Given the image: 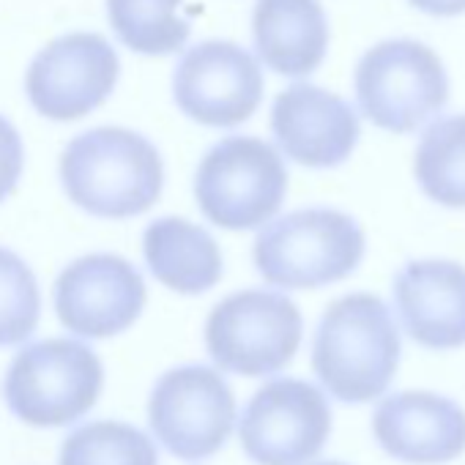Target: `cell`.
I'll use <instances>...</instances> for the list:
<instances>
[{
  "label": "cell",
  "mask_w": 465,
  "mask_h": 465,
  "mask_svg": "<svg viewBox=\"0 0 465 465\" xmlns=\"http://www.w3.org/2000/svg\"><path fill=\"white\" fill-rule=\"evenodd\" d=\"M288 194V167L280 151L247 134L213 143L194 170L200 213L224 230H255L269 224Z\"/></svg>",
  "instance_id": "5b68a950"
},
{
  "label": "cell",
  "mask_w": 465,
  "mask_h": 465,
  "mask_svg": "<svg viewBox=\"0 0 465 465\" xmlns=\"http://www.w3.org/2000/svg\"><path fill=\"white\" fill-rule=\"evenodd\" d=\"M236 419L230 383L205 364H181L162 372L148 397L153 438L186 462L213 457L227 443Z\"/></svg>",
  "instance_id": "ba28073f"
},
{
  "label": "cell",
  "mask_w": 465,
  "mask_h": 465,
  "mask_svg": "<svg viewBox=\"0 0 465 465\" xmlns=\"http://www.w3.org/2000/svg\"><path fill=\"white\" fill-rule=\"evenodd\" d=\"M411 4L432 17H454L465 12V0H411Z\"/></svg>",
  "instance_id": "603a6c76"
},
{
  "label": "cell",
  "mask_w": 465,
  "mask_h": 465,
  "mask_svg": "<svg viewBox=\"0 0 465 465\" xmlns=\"http://www.w3.org/2000/svg\"><path fill=\"white\" fill-rule=\"evenodd\" d=\"M42 318V291L34 269L9 247H0V348L34 337Z\"/></svg>",
  "instance_id": "44dd1931"
},
{
  "label": "cell",
  "mask_w": 465,
  "mask_h": 465,
  "mask_svg": "<svg viewBox=\"0 0 465 465\" xmlns=\"http://www.w3.org/2000/svg\"><path fill=\"white\" fill-rule=\"evenodd\" d=\"M400 353V329L386 302L348 293L326 307L315 329L312 370L334 400L361 405L391 386Z\"/></svg>",
  "instance_id": "7a4b0ae2"
},
{
  "label": "cell",
  "mask_w": 465,
  "mask_h": 465,
  "mask_svg": "<svg viewBox=\"0 0 465 465\" xmlns=\"http://www.w3.org/2000/svg\"><path fill=\"white\" fill-rule=\"evenodd\" d=\"M173 99L194 124L232 129L263 102V69L236 42L208 39L189 47L173 72Z\"/></svg>",
  "instance_id": "30bf717a"
},
{
  "label": "cell",
  "mask_w": 465,
  "mask_h": 465,
  "mask_svg": "<svg viewBox=\"0 0 465 465\" xmlns=\"http://www.w3.org/2000/svg\"><path fill=\"white\" fill-rule=\"evenodd\" d=\"M310 465H345V462H340V460H323V462H310Z\"/></svg>",
  "instance_id": "cb8c5ba5"
},
{
  "label": "cell",
  "mask_w": 465,
  "mask_h": 465,
  "mask_svg": "<svg viewBox=\"0 0 465 465\" xmlns=\"http://www.w3.org/2000/svg\"><path fill=\"white\" fill-rule=\"evenodd\" d=\"M181 4L183 0H107V20L132 53L170 55L178 53L192 34Z\"/></svg>",
  "instance_id": "d6986e66"
},
{
  "label": "cell",
  "mask_w": 465,
  "mask_h": 465,
  "mask_svg": "<svg viewBox=\"0 0 465 465\" xmlns=\"http://www.w3.org/2000/svg\"><path fill=\"white\" fill-rule=\"evenodd\" d=\"M258 58L282 77L312 74L329 50V20L321 0H258L252 9Z\"/></svg>",
  "instance_id": "2e32d148"
},
{
  "label": "cell",
  "mask_w": 465,
  "mask_h": 465,
  "mask_svg": "<svg viewBox=\"0 0 465 465\" xmlns=\"http://www.w3.org/2000/svg\"><path fill=\"white\" fill-rule=\"evenodd\" d=\"M104 386V364L94 348L69 337H50L20 348L4 375L9 411L31 427L80 421Z\"/></svg>",
  "instance_id": "277c9868"
},
{
  "label": "cell",
  "mask_w": 465,
  "mask_h": 465,
  "mask_svg": "<svg viewBox=\"0 0 465 465\" xmlns=\"http://www.w3.org/2000/svg\"><path fill=\"white\" fill-rule=\"evenodd\" d=\"M449 77L421 42L389 39L370 47L356 66V102L375 126L408 134L443 110Z\"/></svg>",
  "instance_id": "52a82bcc"
},
{
  "label": "cell",
  "mask_w": 465,
  "mask_h": 465,
  "mask_svg": "<svg viewBox=\"0 0 465 465\" xmlns=\"http://www.w3.org/2000/svg\"><path fill=\"white\" fill-rule=\"evenodd\" d=\"M304 318L277 291L244 288L224 296L205 318V351L222 372L266 378L288 367L302 345Z\"/></svg>",
  "instance_id": "8992f818"
},
{
  "label": "cell",
  "mask_w": 465,
  "mask_h": 465,
  "mask_svg": "<svg viewBox=\"0 0 465 465\" xmlns=\"http://www.w3.org/2000/svg\"><path fill=\"white\" fill-rule=\"evenodd\" d=\"M421 192L446 208H465V115L430 124L413 159Z\"/></svg>",
  "instance_id": "ac0fdd59"
},
{
  "label": "cell",
  "mask_w": 465,
  "mask_h": 465,
  "mask_svg": "<svg viewBox=\"0 0 465 465\" xmlns=\"http://www.w3.org/2000/svg\"><path fill=\"white\" fill-rule=\"evenodd\" d=\"M23 170H25L23 137L6 115H0V203L17 189Z\"/></svg>",
  "instance_id": "7402d4cb"
},
{
  "label": "cell",
  "mask_w": 465,
  "mask_h": 465,
  "mask_svg": "<svg viewBox=\"0 0 465 465\" xmlns=\"http://www.w3.org/2000/svg\"><path fill=\"white\" fill-rule=\"evenodd\" d=\"M145 280L140 269L113 252L72 261L55 280V315L77 337L107 340L129 331L145 310Z\"/></svg>",
  "instance_id": "8fae6325"
},
{
  "label": "cell",
  "mask_w": 465,
  "mask_h": 465,
  "mask_svg": "<svg viewBox=\"0 0 465 465\" xmlns=\"http://www.w3.org/2000/svg\"><path fill=\"white\" fill-rule=\"evenodd\" d=\"M272 132L288 159L312 170H329L348 162L361 126L342 96L312 83H296L274 99Z\"/></svg>",
  "instance_id": "4fadbf2b"
},
{
  "label": "cell",
  "mask_w": 465,
  "mask_h": 465,
  "mask_svg": "<svg viewBox=\"0 0 465 465\" xmlns=\"http://www.w3.org/2000/svg\"><path fill=\"white\" fill-rule=\"evenodd\" d=\"M394 304L413 342L430 351L465 345V269L454 261H411L394 277Z\"/></svg>",
  "instance_id": "9a60e30c"
},
{
  "label": "cell",
  "mask_w": 465,
  "mask_h": 465,
  "mask_svg": "<svg viewBox=\"0 0 465 465\" xmlns=\"http://www.w3.org/2000/svg\"><path fill=\"white\" fill-rule=\"evenodd\" d=\"M331 432L326 394L302 378L261 386L239 419V440L255 465H304L321 454Z\"/></svg>",
  "instance_id": "9c48e42d"
},
{
  "label": "cell",
  "mask_w": 465,
  "mask_h": 465,
  "mask_svg": "<svg viewBox=\"0 0 465 465\" xmlns=\"http://www.w3.org/2000/svg\"><path fill=\"white\" fill-rule=\"evenodd\" d=\"M143 258L148 272L181 296L211 291L224 272L216 239L183 216H159L145 227Z\"/></svg>",
  "instance_id": "e0dca14e"
},
{
  "label": "cell",
  "mask_w": 465,
  "mask_h": 465,
  "mask_svg": "<svg viewBox=\"0 0 465 465\" xmlns=\"http://www.w3.org/2000/svg\"><path fill=\"white\" fill-rule=\"evenodd\" d=\"M58 173L66 197L99 219L140 216L164 189L159 148L124 126H96L69 140Z\"/></svg>",
  "instance_id": "6da1fadb"
},
{
  "label": "cell",
  "mask_w": 465,
  "mask_h": 465,
  "mask_svg": "<svg viewBox=\"0 0 465 465\" xmlns=\"http://www.w3.org/2000/svg\"><path fill=\"white\" fill-rule=\"evenodd\" d=\"M121 58L99 34H66L50 42L28 66L25 91L34 110L50 121H77L94 113L118 85Z\"/></svg>",
  "instance_id": "7c38bea8"
},
{
  "label": "cell",
  "mask_w": 465,
  "mask_h": 465,
  "mask_svg": "<svg viewBox=\"0 0 465 465\" xmlns=\"http://www.w3.org/2000/svg\"><path fill=\"white\" fill-rule=\"evenodd\" d=\"M364 258V230L337 208H299L261 227L258 274L285 291H315L351 277Z\"/></svg>",
  "instance_id": "3957f363"
},
{
  "label": "cell",
  "mask_w": 465,
  "mask_h": 465,
  "mask_svg": "<svg viewBox=\"0 0 465 465\" xmlns=\"http://www.w3.org/2000/svg\"><path fill=\"white\" fill-rule=\"evenodd\" d=\"M58 465H159V451L140 427L99 419L64 438Z\"/></svg>",
  "instance_id": "ffe728a7"
},
{
  "label": "cell",
  "mask_w": 465,
  "mask_h": 465,
  "mask_svg": "<svg viewBox=\"0 0 465 465\" xmlns=\"http://www.w3.org/2000/svg\"><path fill=\"white\" fill-rule=\"evenodd\" d=\"M372 435L394 460L440 465L465 451V411L432 391H397L375 408Z\"/></svg>",
  "instance_id": "5bb4252c"
}]
</instances>
